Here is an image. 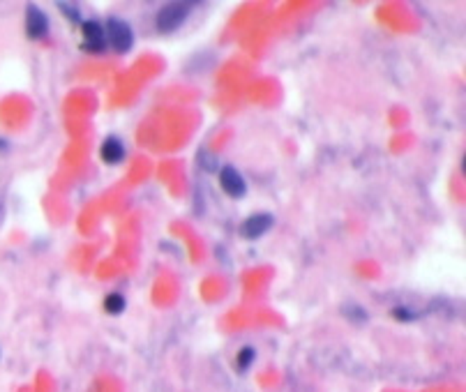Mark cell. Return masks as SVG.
I'll return each instance as SVG.
<instances>
[{
    "label": "cell",
    "mask_w": 466,
    "mask_h": 392,
    "mask_svg": "<svg viewBox=\"0 0 466 392\" xmlns=\"http://www.w3.org/2000/svg\"><path fill=\"white\" fill-rule=\"evenodd\" d=\"M106 42L111 44V48L115 53H128L130 48L134 46V31L128 21H123L118 16H111L109 21H106Z\"/></svg>",
    "instance_id": "1"
},
{
    "label": "cell",
    "mask_w": 466,
    "mask_h": 392,
    "mask_svg": "<svg viewBox=\"0 0 466 392\" xmlns=\"http://www.w3.org/2000/svg\"><path fill=\"white\" fill-rule=\"evenodd\" d=\"M192 12L190 3H182V0H176V3H167L157 14V28L162 33H173L185 24V19Z\"/></svg>",
    "instance_id": "2"
},
{
    "label": "cell",
    "mask_w": 466,
    "mask_h": 392,
    "mask_svg": "<svg viewBox=\"0 0 466 392\" xmlns=\"http://www.w3.org/2000/svg\"><path fill=\"white\" fill-rule=\"evenodd\" d=\"M273 224H275V217L270 212H257V215H252V217H247L245 222H242L240 233H242V238L257 240L264 233H268L270 229H273Z\"/></svg>",
    "instance_id": "3"
},
{
    "label": "cell",
    "mask_w": 466,
    "mask_h": 392,
    "mask_svg": "<svg viewBox=\"0 0 466 392\" xmlns=\"http://www.w3.org/2000/svg\"><path fill=\"white\" fill-rule=\"evenodd\" d=\"M81 35H83V48L90 53H102L106 46V33L104 28L95 21V19H88V21L81 24Z\"/></svg>",
    "instance_id": "4"
},
{
    "label": "cell",
    "mask_w": 466,
    "mask_h": 392,
    "mask_svg": "<svg viewBox=\"0 0 466 392\" xmlns=\"http://www.w3.org/2000/svg\"><path fill=\"white\" fill-rule=\"evenodd\" d=\"M219 185L229 196H233V199H240V196H245V192H247L245 178H242L240 171L233 169V166H224V169H219Z\"/></svg>",
    "instance_id": "5"
},
{
    "label": "cell",
    "mask_w": 466,
    "mask_h": 392,
    "mask_svg": "<svg viewBox=\"0 0 466 392\" xmlns=\"http://www.w3.org/2000/svg\"><path fill=\"white\" fill-rule=\"evenodd\" d=\"M48 33V19L42 9L35 5H28L26 9V35L31 39H42Z\"/></svg>",
    "instance_id": "6"
},
{
    "label": "cell",
    "mask_w": 466,
    "mask_h": 392,
    "mask_svg": "<svg viewBox=\"0 0 466 392\" xmlns=\"http://www.w3.org/2000/svg\"><path fill=\"white\" fill-rule=\"evenodd\" d=\"M100 155H102V160H104L106 164H120V162L125 160V145H123L120 139H115V136H109V139L102 143Z\"/></svg>",
    "instance_id": "7"
},
{
    "label": "cell",
    "mask_w": 466,
    "mask_h": 392,
    "mask_svg": "<svg viewBox=\"0 0 466 392\" xmlns=\"http://www.w3.org/2000/svg\"><path fill=\"white\" fill-rule=\"evenodd\" d=\"M125 298L120 296V293H109V296L104 298V309L109 311V314H113V316H118V314H123L125 311Z\"/></svg>",
    "instance_id": "8"
},
{
    "label": "cell",
    "mask_w": 466,
    "mask_h": 392,
    "mask_svg": "<svg viewBox=\"0 0 466 392\" xmlns=\"http://www.w3.org/2000/svg\"><path fill=\"white\" fill-rule=\"evenodd\" d=\"M254 358H257V351L252 349V346H242L240 351H238V369L240 371H245V369H249L252 367V362H254Z\"/></svg>",
    "instance_id": "9"
},
{
    "label": "cell",
    "mask_w": 466,
    "mask_h": 392,
    "mask_svg": "<svg viewBox=\"0 0 466 392\" xmlns=\"http://www.w3.org/2000/svg\"><path fill=\"white\" fill-rule=\"evenodd\" d=\"M58 9L70 19L72 24H79V19H81V12H79V5H74V3H58Z\"/></svg>",
    "instance_id": "10"
},
{
    "label": "cell",
    "mask_w": 466,
    "mask_h": 392,
    "mask_svg": "<svg viewBox=\"0 0 466 392\" xmlns=\"http://www.w3.org/2000/svg\"><path fill=\"white\" fill-rule=\"evenodd\" d=\"M199 164L203 166V169H208V171H215V166H217L215 157H212V155H206V153H201V157H199Z\"/></svg>",
    "instance_id": "11"
},
{
    "label": "cell",
    "mask_w": 466,
    "mask_h": 392,
    "mask_svg": "<svg viewBox=\"0 0 466 392\" xmlns=\"http://www.w3.org/2000/svg\"><path fill=\"white\" fill-rule=\"evenodd\" d=\"M344 314H346V316H351L353 321H356V319H358V321H367V314H365L361 307H356V309H353V307H344Z\"/></svg>",
    "instance_id": "12"
},
{
    "label": "cell",
    "mask_w": 466,
    "mask_h": 392,
    "mask_svg": "<svg viewBox=\"0 0 466 392\" xmlns=\"http://www.w3.org/2000/svg\"><path fill=\"white\" fill-rule=\"evenodd\" d=\"M393 314L400 321H413L415 319V311H411V309H404V307H397V309H393Z\"/></svg>",
    "instance_id": "13"
},
{
    "label": "cell",
    "mask_w": 466,
    "mask_h": 392,
    "mask_svg": "<svg viewBox=\"0 0 466 392\" xmlns=\"http://www.w3.org/2000/svg\"><path fill=\"white\" fill-rule=\"evenodd\" d=\"M0 148H3V150L7 148V141H5V139H0Z\"/></svg>",
    "instance_id": "14"
}]
</instances>
